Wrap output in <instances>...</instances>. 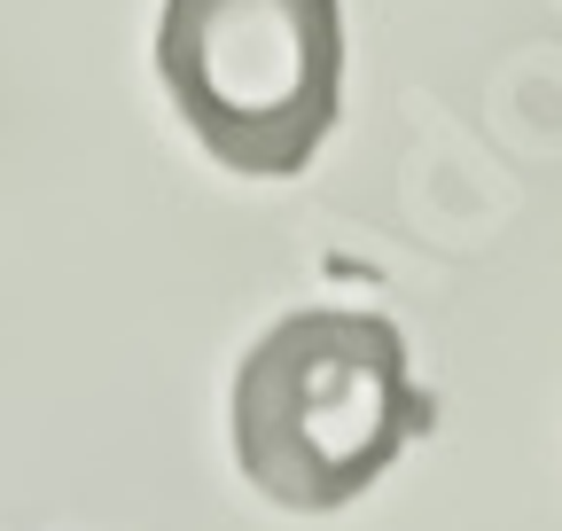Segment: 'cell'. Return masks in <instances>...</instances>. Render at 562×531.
Instances as JSON below:
<instances>
[{
    "mask_svg": "<svg viewBox=\"0 0 562 531\" xmlns=\"http://www.w3.org/2000/svg\"><path fill=\"white\" fill-rule=\"evenodd\" d=\"M157 71L188 133L243 180H290L344 102L336 0H165Z\"/></svg>",
    "mask_w": 562,
    "mask_h": 531,
    "instance_id": "7a4b0ae2",
    "label": "cell"
},
{
    "mask_svg": "<svg viewBox=\"0 0 562 531\" xmlns=\"http://www.w3.org/2000/svg\"><path fill=\"white\" fill-rule=\"evenodd\" d=\"M430 422L438 407L414 391L383 313H290L235 368V461L273 508L297 516L360 500Z\"/></svg>",
    "mask_w": 562,
    "mask_h": 531,
    "instance_id": "6da1fadb",
    "label": "cell"
}]
</instances>
